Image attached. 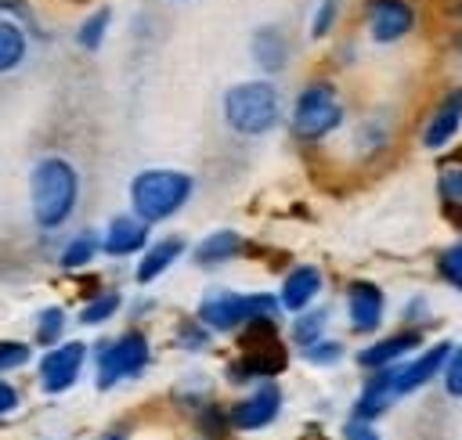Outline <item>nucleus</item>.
Returning <instances> with one entry per match:
<instances>
[{
  "label": "nucleus",
  "instance_id": "f257e3e1",
  "mask_svg": "<svg viewBox=\"0 0 462 440\" xmlns=\"http://www.w3.org/2000/svg\"><path fill=\"white\" fill-rule=\"evenodd\" d=\"M79 170L65 155H43L29 170V216L40 231H61L79 209Z\"/></svg>",
  "mask_w": 462,
  "mask_h": 440
},
{
  "label": "nucleus",
  "instance_id": "f03ea898",
  "mask_svg": "<svg viewBox=\"0 0 462 440\" xmlns=\"http://www.w3.org/2000/svg\"><path fill=\"white\" fill-rule=\"evenodd\" d=\"M224 126L238 137H267L285 119V97L271 76L238 79L220 97Z\"/></svg>",
  "mask_w": 462,
  "mask_h": 440
},
{
  "label": "nucleus",
  "instance_id": "7ed1b4c3",
  "mask_svg": "<svg viewBox=\"0 0 462 440\" xmlns=\"http://www.w3.org/2000/svg\"><path fill=\"white\" fill-rule=\"evenodd\" d=\"M191 195H195V177L188 170H173V166L137 170L130 177V188H126L130 213H137L152 227L173 220L177 213H184Z\"/></svg>",
  "mask_w": 462,
  "mask_h": 440
},
{
  "label": "nucleus",
  "instance_id": "20e7f679",
  "mask_svg": "<svg viewBox=\"0 0 462 440\" xmlns=\"http://www.w3.org/2000/svg\"><path fill=\"white\" fill-rule=\"evenodd\" d=\"M343 123H346V101L336 79L314 76L296 90L289 105V133L300 144H321L332 133H339Z\"/></svg>",
  "mask_w": 462,
  "mask_h": 440
},
{
  "label": "nucleus",
  "instance_id": "39448f33",
  "mask_svg": "<svg viewBox=\"0 0 462 440\" xmlns=\"http://www.w3.org/2000/svg\"><path fill=\"white\" fill-rule=\"evenodd\" d=\"M195 317L209 325L217 335H235L249 325H278L282 321V303L274 292H238V289H209Z\"/></svg>",
  "mask_w": 462,
  "mask_h": 440
},
{
  "label": "nucleus",
  "instance_id": "423d86ee",
  "mask_svg": "<svg viewBox=\"0 0 462 440\" xmlns=\"http://www.w3.org/2000/svg\"><path fill=\"white\" fill-rule=\"evenodd\" d=\"M238 335V353L227 357L224 379L231 386H253L260 379H278L289 364V343L278 339V325H249Z\"/></svg>",
  "mask_w": 462,
  "mask_h": 440
},
{
  "label": "nucleus",
  "instance_id": "0eeeda50",
  "mask_svg": "<svg viewBox=\"0 0 462 440\" xmlns=\"http://www.w3.org/2000/svg\"><path fill=\"white\" fill-rule=\"evenodd\" d=\"M152 364V339L144 328H123L119 335L97 339L90 346V368L97 390H116L123 382H134Z\"/></svg>",
  "mask_w": 462,
  "mask_h": 440
},
{
  "label": "nucleus",
  "instance_id": "6e6552de",
  "mask_svg": "<svg viewBox=\"0 0 462 440\" xmlns=\"http://www.w3.org/2000/svg\"><path fill=\"white\" fill-rule=\"evenodd\" d=\"M87 361H90V346L83 339H61L54 346H47L36 361V382L47 397H58V393H69L83 371H87Z\"/></svg>",
  "mask_w": 462,
  "mask_h": 440
},
{
  "label": "nucleus",
  "instance_id": "1a4fd4ad",
  "mask_svg": "<svg viewBox=\"0 0 462 440\" xmlns=\"http://www.w3.org/2000/svg\"><path fill=\"white\" fill-rule=\"evenodd\" d=\"M282 404H285L282 386L274 379H260L238 400L227 404V422L235 433H263L282 418Z\"/></svg>",
  "mask_w": 462,
  "mask_h": 440
},
{
  "label": "nucleus",
  "instance_id": "9d476101",
  "mask_svg": "<svg viewBox=\"0 0 462 440\" xmlns=\"http://www.w3.org/2000/svg\"><path fill=\"white\" fill-rule=\"evenodd\" d=\"M361 25L372 43L393 47L415 32L419 4L415 0H361Z\"/></svg>",
  "mask_w": 462,
  "mask_h": 440
},
{
  "label": "nucleus",
  "instance_id": "9b49d317",
  "mask_svg": "<svg viewBox=\"0 0 462 440\" xmlns=\"http://www.w3.org/2000/svg\"><path fill=\"white\" fill-rule=\"evenodd\" d=\"M343 310H346V325L354 335H375L386 321V292L383 285L368 281V278H354L343 292Z\"/></svg>",
  "mask_w": 462,
  "mask_h": 440
},
{
  "label": "nucleus",
  "instance_id": "f8f14e48",
  "mask_svg": "<svg viewBox=\"0 0 462 440\" xmlns=\"http://www.w3.org/2000/svg\"><path fill=\"white\" fill-rule=\"evenodd\" d=\"M455 343L440 339V343H430V346H419L411 357H404L401 364H393V390L397 397H408L422 386H430L433 379H440L444 364H448V353H451Z\"/></svg>",
  "mask_w": 462,
  "mask_h": 440
},
{
  "label": "nucleus",
  "instance_id": "ddd939ff",
  "mask_svg": "<svg viewBox=\"0 0 462 440\" xmlns=\"http://www.w3.org/2000/svg\"><path fill=\"white\" fill-rule=\"evenodd\" d=\"M458 130H462V87H448L437 97V105L430 108V115L419 130V144L426 151H444V148H451Z\"/></svg>",
  "mask_w": 462,
  "mask_h": 440
},
{
  "label": "nucleus",
  "instance_id": "4468645a",
  "mask_svg": "<svg viewBox=\"0 0 462 440\" xmlns=\"http://www.w3.org/2000/svg\"><path fill=\"white\" fill-rule=\"evenodd\" d=\"M152 242V224H144L137 213H116L101 227V256L108 260H130Z\"/></svg>",
  "mask_w": 462,
  "mask_h": 440
},
{
  "label": "nucleus",
  "instance_id": "2eb2a0df",
  "mask_svg": "<svg viewBox=\"0 0 462 440\" xmlns=\"http://www.w3.org/2000/svg\"><path fill=\"white\" fill-rule=\"evenodd\" d=\"M321 292H325V270L318 263H296L282 274V285L274 296L282 303V314H300L314 307Z\"/></svg>",
  "mask_w": 462,
  "mask_h": 440
},
{
  "label": "nucleus",
  "instance_id": "dca6fc26",
  "mask_svg": "<svg viewBox=\"0 0 462 440\" xmlns=\"http://www.w3.org/2000/svg\"><path fill=\"white\" fill-rule=\"evenodd\" d=\"M422 346V328H401V332H390V335H379L372 343H365L357 350V368L361 371H375V368H390V364H401L404 357H411L415 350Z\"/></svg>",
  "mask_w": 462,
  "mask_h": 440
},
{
  "label": "nucleus",
  "instance_id": "f3484780",
  "mask_svg": "<svg viewBox=\"0 0 462 440\" xmlns=\"http://www.w3.org/2000/svg\"><path fill=\"white\" fill-rule=\"evenodd\" d=\"M292 58V40L278 22H263L249 32V61L260 69V76H278L289 69Z\"/></svg>",
  "mask_w": 462,
  "mask_h": 440
},
{
  "label": "nucleus",
  "instance_id": "a211bd4d",
  "mask_svg": "<svg viewBox=\"0 0 462 440\" xmlns=\"http://www.w3.org/2000/svg\"><path fill=\"white\" fill-rule=\"evenodd\" d=\"M180 256H188V242L180 234H162V238H152L137 256H134V281L144 289L152 281H159Z\"/></svg>",
  "mask_w": 462,
  "mask_h": 440
},
{
  "label": "nucleus",
  "instance_id": "6ab92c4d",
  "mask_svg": "<svg viewBox=\"0 0 462 440\" xmlns=\"http://www.w3.org/2000/svg\"><path fill=\"white\" fill-rule=\"evenodd\" d=\"M245 249H249V242H245V234H242L238 227H217V231L202 234V238L188 249V256H191L195 267L213 270V267H224V263H231V260H242Z\"/></svg>",
  "mask_w": 462,
  "mask_h": 440
},
{
  "label": "nucleus",
  "instance_id": "aec40b11",
  "mask_svg": "<svg viewBox=\"0 0 462 440\" xmlns=\"http://www.w3.org/2000/svg\"><path fill=\"white\" fill-rule=\"evenodd\" d=\"M393 404H397V390H393V364H390V368L365 371V382H361V390L354 397L350 415L368 418V422H379Z\"/></svg>",
  "mask_w": 462,
  "mask_h": 440
},
{
  "label": "nucleus",
  "instance_id": "412c9836",
  "mask_svg": "<svg viewBox=\"0 0 462 440\" xmlns=\"http://www.w3.org/2000/svg\"><path fill=\"white\" fill-rule=\"evenodd\" d=\"M390 141H393V123H390L383 112L365 115V119L354 126V137H350V144H354V151H357L361 159L383 155V151L390 148Z\"/></svg>",
  "mask_w": 462,
  "mask_h": 440
},
{
  "label": "nucleus",
  "instance_id": "4be33fe9",
  "mask_svg": "<svg viewBox=\"0 0 462 440\" xmlns=\"http://www.w3.org/2000/svg\"><path fill=\"white\" fill-rule=\"evenodd\" d=\"M29 61V32L18 18L0 14V76L18 72Z\"/></svg>",
  "mask_w": 462,
  "mask_h": 440
},
{
  "label": "nucleus",
  "instance_id": "5701e85b",
  "mask_svg": "<svg viewBox=\"0 0 462 440\" xmlns=\"http://www.w3.org/2000/svg\"><path fill=\"white\" fill-rule=\"evenodd\" d=\"M112 22H116V11H112L108 4L90 7V11L76 22V32H72L76 47H79V50H87V54H97V50L105 47L108 32H112Z\"/></svg>",
  "mask_w": 462,
  "mask_h": 440
},
{
  "label": "nucleus",
  "instance_id": "b1692460",
  "mask_svg": "<svg viewBox=\"0 0 462 440\" xmlns=\"http://www.w3.org/2000/svg\"><path fill=\"white\" fill-rule=\"evenodd\" d=\"M101 256V231L83 227L76 231L61 249H58V267L61 270H87Z\"/></svg>",
  "mask_w": 462,
  "mask_h": 440
},
{
  "label": "nucleus",
  "instance_id": "393cba45",
  "mask_svg": "<svg viewBox=\"0 0 462 440\" xmlns=\"http://www.w3.org/2000/svg\"><path fill=\"white\" fill-rule=\"evenodd\" d=\"M123 307H126V299H123L119 289H97V292H90V296L79 303L76 321H79L83 328H101V325H108L116 314H123Z\"/></svg>",
  "mask_w": 462,
  "mask_h": 440
},
{
  "label": "nucleus",
  "instance_id": "a878e982",
  "mask_svg": "<svg viewBox=\"0 0 462 440\" xmlns=\"http://www.w3.org/2000/svg\"><path fill=\"white\" fill-rule=\"evenodd\" d=\"M328 321H332V310L328 307H307V310H300V314H292L289 317V346H296V350H303V346H310V343H318L321 335H328Z\"/></svg>",
  "mask_w": 462,
  "mask_h": 440
},
{
  "label": "nucleus",
  "instance_id": "bb28decb",
  "mask_svg": "<svg viewBox=\"0 0 462 440\" xmlns=\"http://www.w3.org/2000/svg\"><path fill=\"white\" fill-rule=\"evenodd\" d=\"M69 332V310L61 303H51V307H40L36 310V321H32V346L47 350L54 343H61Z\"/></svg>",
  "mask_w": 462,
  "mask_h": 440
},
{
  "label": "nucleus",
  "instance_id": "cd10ccee",
  "mask_svg": "<svg viewBox=\"0 0 462 440\" xmlns=\"http://www.w3.org/2000/svg\"><path fill=\"white\" fill-rule=\"evenodd\" d=\"M213 328L209 325H202L195 314H188V317H180L177 325H173V332H170V339H173V346L177 350H184V353H206L209 346H213Z\"/></svg>",
  "mask_w": 462,
  "mask_h": 440
},
{
  "label": "nucleus",
  "instance_id": "c85d7f7f",
  "mask_svg": "<svg viewBox=\"0 0 462 440\" xmlns=\"http://www.w3.org/2000/svg\"><path fill=\"white\" fill-rule=\"evenodd\" d=\"M195 426H199V433H202L206 440L227 436V433H231L227 404H220V400H213V397H202V400L195 404Z\"/></svg>",
  "mask_w": 462,
  "mask_h": 440
},
{
  "label": "nucleus",
  "instance_id": "c756f323",
  "mask_svg": "<svg viewBox=\"0 0 462 440\" xmlns=\"http://www.w3.org/2000/svg\"><path fill=\"white\" fill-rule=\"evenodd\" d=\"M339 18H343V0H318L310 11V22H307V36L328 40L339 29Z\"/></svg>",
  "mask_w": 462,
  "mask_h": 440
},
{
  "label": "nucleus",
  "instance_id": "7c9ffc66",
  "mask_svg": "<svg viewBox=\"0 0 462 440\" xmlns=\"http://www.w3.org/2000/svg\"><path fill=\"white\" fill-rule=\"evenodd\" d=\"M300 353H303V361L314 364V368H336V364L346 357V346H343L339 339H332V335H321L318 343L303 346Z\"/></svg>",
  "mask_w": 462,
  "mask_h": 440
},
{
  "label": "nucleus",
  "instance_id": "2f4dec72",
  "mask_svg": "<svg viewBox=\"0 0 462 440\" xmlns=\"http://www.w3.org/2000/svg\"><path fill=\"white\" fill-rule=\"evenodd\" d=\"M36 346L25 343V339H0V375H11V371H22L36 361L32 353Z\"/></svg>",
  "mask_w": 462,
  "mask_h": 440
},
{
  "label": "nucleus",
  "instance_id": "473e14b6",
  "mask_svg": "<svg viewBox=\"0 0 462 440\" xmlns=\"http://www.w3.org/2000/svg\"><path fill=\"white\" fill-rule=\"evenodd\" d=\"M437 274H440L444 285H451L455 292H462V234L437 252Z\"/></svg>",
  "mask_w": 462,
  "mask_h": 440
},
{
  "label": "nucleus",
  "instance_id": "72a5a7b5",
  "mask_svg": "<svg viewBox=\"0 0 462 440\" xmlns=\"http://www.w3.org/2000/svg\"><path fill=\"white\" fill-rule=\"evenodd\" d=\"M437 198H440L444 209L462 206V166L458 162L440 166V173H437Z\"/></svg>",
  "mask_w": 462,
  "mask_h": 440
},
{
  "label": "nucleus",
  "instance_id": "f704fd0d",
  "mask_svg": "<svg viewBox=\"0 0 462 440\" xmlns=\"http://www.w3.org/2000/svg\"><path fill=\"white\" fill-rule=\"evenodd\" d=\"M440 382H444V393L451 400H462V346H451L448 364L440 371Z\"/></svg>",
  "mask_w": 462,
  "mask_h": 440
},
{
  "label": "nucleus",
  "instance_id": "c9c22d12",
  "mask_svg": "<svg viewBox=\"0 0 462 440\" xmlns=\"http://www.w3.org/2000/svg\"><path fill=\"white\" fill-rule=\"evenodd\" d=\"M401 321H404L408 328H422V325L430 321V299H426L422 292L408 296V299H404V307H401Z\"/></svg>",
  "mask_w": 462,
  "mask_h": 440
},
{
  "label": "nucleus",
  "instance_id": "e433bc0d",
  "mask_svg": "<svg viewBox=\"0 0 462 440\" xmlns=\"http://www.w3.org/2000/svg\"><path fill=\"white\" fill-rule=\"evenodd\" d=\"M339 436H343V440H383V436H379V429H375V422L357 418V415H350V418L343 422Z\"/></svg>",
  "mask_w": 462,
  "mask_h": 440
},
{
  "label": "nucleus",
  "instance_id": "4c0bfd02",
  "mask_svg": "<svg viewBox=\"0 0 462 440\" xmlns=\"http://www.w3.org/2000/svg\"><path fill=\"white\" fill-rule=\"evenodd\" d=\"M18 408H22V390L7 375H0V422H7Z\"/></svg>",
  "mask_w": 462,
  "mask_h": 440
},
{
  "label": "nucleus",
  "instance_id": "58836bf2",
  "mask_svg": "<svg viewBox=\"0 0 462 440\" xmlns=\"http://www.w3.org/2000/svg\"><path fill=\"white\" fill-rule=\"evenodd\" d=\"M25 11V0H0V14H22Z\"/></svg>",
  "mask_w": 462,
  "mask_h": 440
},
{
  "label": "nucleus",
  "instance_id": "ea45409f",
  "mask_svg": "<svg viewBox=\"0 0 462 440\" xmlns=\"http://www.w3.org/2000/svg\"><path fill=\"white\" fill-rule=\"evenodd\" d=\"M97 440H130V429H126V426H112V429L101 433Z\"/></svg>",
  "mask_w": 462,
  "mask_h": 440
},
{
  "label": "nucleus",
  "instance_id": "a19ab883",
  "mask_svg": "<svg viewBox=\"0 0 462 440\" xmlns=\"http://www.w3.org/2000/svg\"><path fill=\"white\" fill-rule=\"evenodd\" d=\"M455 50H458V54H462V25H458V29H455Z\"/></svg>",
  "mask_w": 462,
  "mask_h": 440
},
{
  "label": "nucleus",
  "instance_id": "79ce46f5",
  "mask_svg": "<svg viewBox=\"0 0 462 440\" xmlns=\"http://www.w3.org/2000/svg\"><path fill=\"white\" fill-rule=\"evenodd\" d=\"M455 14H458V18H462V0H455Z\"/></svg>",
  "mask_w": 462,
  "mask_h": 440
},
{
  "label": "nucleus",
  "instance_id": "37998d69",
  "mask_svg": "<svg viewBox=\"0 0 462 440\" xmlns=\"http://www.w3.org/2000/svg\"><path fill=\"white\" fill-rule=\"evenodd\" d=\"M166 4H191V0H166Z\"/></svg>",
  "mask_w": 462,
  "mask_h": 440
},
{
  "label": "nucleus",
  "instance_id": "c03bdc74",
  "mask_svg": "<svg viewBox=\"0 0 462 440\" xmlns=\"http://www.w3.org/2000/svg\"><path fill=\"white\" fill-rule=\"evenodd\" d=\"M61 4H87V0H61Z\"/></svg>",
  "mask_w": 462,
  "mask_h": 440
},
{
  "label": "nucleus",
  "instance_id": "a18cd8bd",
  "mask_svg": "<svg viewBox=\"0 0 462 440\" xmlns=\"http://www.w3.org/2000/svg\"><path fill=\"white\" fill-rule=\"evenodd\" d=\"M202 440H206V436H202Z\"/></svg>",
  "mask_w": 462,
  "mask_h": 440
}]
</instances>
